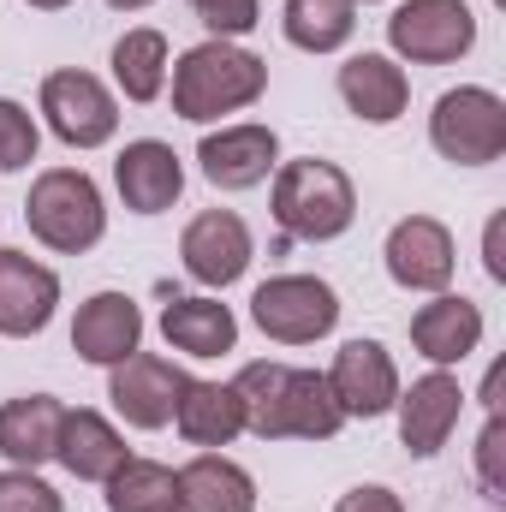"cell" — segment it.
<instances>
[{
  "mask_svg": "<svg viewBox=\"0 0 506 512\" xmlns=\"http://www.w3.org/2000/svg\"><path fill=\"white\" fill-rule=\"evenodd\" d=\"M239 405H245V429L262 441H334L346 429V411L334 405L322 370H292V364H245L239 370Z\"/></svg>",
  "mask_w": 506,
  "mask_h": 512,
  "instance_id": "1",
  "label": "cell"
},
{
  "mask_svg": "<svg viewBox=\"0 0 506 512\" xmlns=\"http://www.w3.org/2000/svg\"><path fill=\"white\" fill-rule=\"evenodd\" d=\"M262 90H268V60L227 42V36L185 48L173 66V114L191 126H209L221 114L251 108V102H262Z\"/></svg>",
  "mask_w": 506,
  "mask_h": 512,
  "instance_id": "2",
  "label": "cell"
},
{
  "mask_svg": "<svg viewBox=\"0 0 506 512\" xmlns=\"http://www.w3.org/2000/svg\"><path fill=\"white\" fill-rule=\"evenodd\" d=\"M274 221L286 239H304V245H328V239L352 233V221H358L352 173L334 161H316V155L280 161L274 167Z\"/></svg>",
  "mask_w": 506,
  "mask_h": 512,
  "instance_id": "3",
  "label": "cell"
},
{
  "mask_svg": "<svg viewBox=\"0 0 506 512\" xmlns=\"http://www.w3.org/2000/svg\"><path fill=\"white\" fill-rule=\"evenodd\" d=\"M24 221L48 251L84 256L108 233V203H102V185L84 167H48V173H36V185L24 197Z\"/></svg>",
  "mask_w": 506,
  "mask_h": 512,
  "instance_id": "4",
  "label": "cell"
},
{
  "mask_svg": "<svg viewBox=\"0 0 506 512\" xmlns=\"http://www.w3.org/2000/svg\"><path fill=\"white\" fill-rule=\"evenodd\" d=\"M251 322L274 346H316L340 328V292L316 274H268L251 292Z\"/></svg>",
  "mask_w": 506,
  "mask_h": 512,
  "instance_id": "5",
  "label": "cell"
},
{
  "mask_svg": "<svg viewBox=\"0 0 506 512\" xmlns=\"http://www.w3.org/2000/svg\"><path fill=\"white\" fill-rule=\"evenodd\" d=\"M429 143L453 167H489L506 155V102L489 84H459L435 102L429 114Z\"/></svg>",
  "mask_w": 506,
  "mask_h": 512,
  "instance_id": "6",
  "label": "cell"
},
{
  "mask_svg": "<svg viewBox=\"0 0 506 512\" xmlns=\"http://www.w3.org/2000/svg\"><path fill=\"white\" fill-rule=\"evenodd\" d=\"M36 108H42L48 131H54L66 149H102V143H114V131H120V102H114V90H108L96 72H78V66L48 72Z\"/></svg>",
  "mask_w": 506,
  "mask_h": 512,
  "instance_id": "7",
  "label": "cell"
},
{
  "mask_svg": "<svg viewBox=\"0 0 506 512\" xmlns=\"http://www.w3.org/2000/svg\"><path fill=\"white\" fill-rule=\"evenodd\" d=\"M387 48L411 66H453L477 48V18L465 0H399L387 18Z\"/></svg>",
  "mask_w": 506,
  "mask_h": 512,
  "instance_id": "8",
  "label": "cell"
},
{
  "mask_svg": "<svg viewBox=\"0 0 506 512\" xmlns=\"http://www.w3.org/2000/svg\"><path fill=\"white\" fill-rule=\"evenodd\" d=\"M387 274H393V286H405V292H447L453 286V268H459V251H453V233H447V221H435V215H405L393 233H387Z\"/></svg>",
  "mask_w": 506,
  "mask_h": 512,
  "instance_id": "9",
  "label": "cell"
},
{
  "mask_svg": "<svg viewBox=\"0 0 506 512\" xmlns=\"http://www.w3.org/2000/svg\"><path fill=\"white\" fill-rule=\"evenodd\" d=\"M459 411H465V387H459L453 370H429V376H417L411 387H399L393 417H399L405 453H411V459H435V453L453 441Z\"/></svg>",
  "mask_w": 506,
  "mask_h": 512,
  "instance_id": "10",
  "label": "cell"
},
{
  "mask_svg": "<svg viewBox=\"0 0 506 512\" xmlns=\"http://www.w3.org/2000/svg\"><path fill=\"white\" fill-rule=\"evenodd\" d=\"M322 376H328L334 405L346 411V423L352 417H387L399 399V364L381 340H346Z\"/></svg>",
  "mask_w": 506,
  "mask_h": 512,
  "instance_id": "11",
  "label": "cell"
},
{
  "mask_svg": "<svg viewBox=\"0 0 506 512\" xmlns=\"http://www.w3.org/2000/svg\"><path fill=\"white\" fill-rule=\"evenodd\" d=\"M179 256H185V274L197 280V286H233V280H245V268H251L256 256V239L251 227H245V215H233V209H203L191 227H185V239H179Z\"/></svg>",
  "mask_w": 506,
  "mask_h": 512,
  "instance_id": "12",
  "label": "cell"
},
{
  "mask_svg": "<svg viewBox=\"0 0 506 512\" xmlns=\"http://www.w3.org/2000/svg\"><path fill=\"white\" fill-rule=\"evenodd\" d=\"M185 382H191V376H185L173 358H161V352H131L126 364L108 370V399H114V411L126 417L131 429H167Z\"/></svg>",
  "mask_w": 506,
  "mask_h": 512,
  "instance_id": "13",
  "label": "cell"
},
{
  "mask_svg": "<svg viewBox=\"0 0 506 512\" xmlns=\"http://www.w3.org/2000/svg\"><path fill=\"white\" fill-rule=\"evenodd\" d=\"M197 167L215 191H256L280 167V137H274V126H256V120L221 126L197 143Z\"/></svg>",
  "mask_w": 506,
  "mask_h": 512,
  "instance_id": "14",
  "label": "cell"
},
{
  "mask_svg": "<svg viewBox=\"0 0 506 512\" xmlns=\"http://www.w3.org/2000/svg\"><path fill=\"white\" fill-rule=\"evenodd\" d=\"M60 310V274L30 251H0V340H36Z\"/></svg>",
  "mask_w": 506,
  "mask_h": 512,
  "instance_id": "15",
  "label": "cell"
},
{
  "mask_svg": "<svg viewBox=\"0 0 506 512\" xmlns=\"http://www.w3.org/2000/svg\"><path fill=\"white\" fill-rule=\"evenodd\" d=\"M137 346H143V310H137L131 292H96V298L78 304V316H72V352L84 364L114 370V364H126Z\"/></svg>",
  "mask_w": 506,
  "mask_h": 512,
  "instance_id": "16",
  "label": "cell"
},
{
  "mask_svg": "<svg viewBox=\"0 0 506 512\" xmlns=\"http://www.w3.org/2000/svg\"><path fill=\"white\" fill-rule=\"evenodd\" d=\"M114 185H120V197H126L131 215H161V209H173L179 191H185V161L173 155V143L137 137V143L120 149V161H114Z\"/></svg>",
  "mask_w": 506,
  "mask_h": 512,
  "instance_id": "17",
  "label": "cell"
},
{
  "mask_svg": "<svg viewBox=\"0 0 506 512\" xmlns=\"http://www.w3.org/2000/svg\"><path fill=\"white\" fill-rule=\"evenodd\" d=\"M411 346L435 364V370H453L465 364L477 346H483V310L459 292H435L417 316H411Z\"/></svg>",
  "mask_w": 506,
  "mask_h": 512,
  "instance_id": "18",
  "label": "cell"
},
{
  "mask_svg": "<svg viewBox=\"0 0 506 512\" xmlns=\"http://www.w3.org/2000/svg\"><path fill=\"white\" fill-rule=\"evenodd\" d=\"M340 102L364 120V126H393L411 108V78L393 54H352L340 66Z\"/></svg>",
  "mask_w": 506,
  "mask_h": 512,
  "instance_id": "19",
  "label": "cell"
},
{
  "mask_svg": "<svg viewBox=\"0 0 506 512\" xmlns=\"http://www.w3.org/2000/svg\"><path fill=\"white\" fill-rule=\"evenodd\" d=\"M60 417H66V405L54 393H18V399H6L0 405V459L18 465V471L48 465L54 447H60Z\"/></svg>",
  "mask_w": 506,
  "mask_h": 512,
  "instance_id": "20",
  "label": "cell"
},
{
  "mask_svg": "<svg viewBox=\"0 0 506 512\" xmlns=\"http://www.w3.org/2000/svg\"><path fill=\"white\" fill-rule=\"evenodd\" d=\"M54 459H60L78 483H108V477L131 459V447L102 411L78 405V411L60 417V447H54Z\"/></svg>",
  "mask_w": 506,
  "mask_h": 512,
  "instance_id": "21",
  "label": "cell"
},
{
  "mask_svg": "<svg viewBox=\"0 0 506 512\" xmlns=\"http://www.w3.org/2000/svg\"><path fill=\"white\" fill-rule=\"evenodd\" d=\"M173 429L203 447V453H221L245 435V405L233 382H185L179 387V405H173Z\"/></svg>",
  "mask_w": 506,
  "mask_h": 512,
  "instance_id": "22",
  "label": "cell"
},
{
  "mask_svg": "<svg viewBox=\"0 0 506 512\" xmlns=\"http://www.w3.org/2000/svg\"><path fill=\"white\" fill-rule=\"evenodd\" d=\"M161 340L185 358H221V352L239 346V316L221 298H167Z\"/></svg>",
  "mask_w": 506,
  "mask_h": 512,
  "instance_id": "23",
  "label": "cell"
},
{
  "mask_svg": "<svg viewBox=\"0 0 506 512\" xmlns=\"http://www.w3.org/2000/svg\"><path fill=\"white\" fill-rule=\"evenodd\" d=\"M179 512H256L251 471L227 453H197L179 465Z\"/></svg>",
  "mask_w": 506,
  "mask_h": 512,
  "instance_id": "24",
  "label": "cell"
},
{
  "mask_svg": "<svg viewBox=\"0 0 506 512\" xmlns=\"http://www.w3.org/2000/svg\"><path fill=\"white\" fill-rule=\"evenodd\" d=\"M280 30H286V42L304 48V54H334V48L352 42L358 6H352V0H286V6H280Z\"/></svg>",
  "mask_w": 506,
  "mask_h": 512,
  "instance_id": "25",
  "label": "cell"
},
{
  "mask_svg": "<svg viewBox=\"0 0 506 512\" xmlns=\"http://www.w3.org/2000/svg\"><path fill=\"white\" fill-rule=\"evenodd\" d=\"M167 36L161 30H126L114 42V84L126 90V102H155L167 90Z\"/></svg>",
  "mask_w": 506,
  "mask_h": 512,
  "instance_id": "26",
  "label": "cell"
},
{
  "mask_svg": "<svg viewBox=\"0 0 506 512\" xmlns=\"http://www.w3.org/2000/svg\"><path fill=\"white\" fill-rule=\"evenodd\" d=\"M102 489L108 512H179V471L155 459H126Z\"/></svg>",
  "mask_w": 506,
  "mask_h": 512,
  "instance_id": "27",
  "label": "cell"
},
{
  "mask_svg": "<svg viewBox=\"0 0 506 512\" xmlns=\"http://www.w3.org/2000/svg\"><path fill=\"white\" fill-rule=\"evenodd\" d=\"M36 149H42L36 114H30L24 102L0 96V173H24V167L36 161Z\"/></svg>",
  "mask_w": 506,
  "mask_h": 512,
  "instance_id": "28",
  "label": "cell"
},
{
  "mask_svg": "<svg viewBox=\"0 0 506 512\" xmlns=\"http://www.w3.org/2000/svg\"><path fill=\"white\" fill-rule=\"evenodd\" d=\"M0 512H66V501L36 471H18L12 465V471H0Z\"/></svg>",
  "mask_w": 506,
  "mask_h": 512,
  "instance_id": "29",
  "label": "cell"
},
{
  "mask_svg": "<svg viewBox=\"0 0 506 512\" xmlns=\"http://www.w3.org/2000/svg\"><path fill=\"white\" fill-rule=\"evenodd\" d=\"M191 12L209 24V36H245L262 24V0H191Z\"/></svg>",
  "mask_w": 506,
  "mask_h": 512,
  "instance_id": "30",
  "label": "cell"
},
{
  "mask_svg": "<svg viewBox=\"0 0 506 512\" xmlns=\"http://www.w3.org/2000/svg\"><path fill=\"white\" fill-rule=\"evenodd\" d=\"M477 477H483V489L495 501L506 495V423H501V411H489V423L477 435Z\"/></svg>",
  "mask_w": 506,
  "mask_h": 512,
  "instance_id": "31",
  "label": "cell"
},
{
  "mask_svg": "<svg viewBox=\"0 0 506 512\" xmlns=\"http://www.w3.org/2000/svg\"><path fill=\"white\" fill-rule=\"evenodd\" d=\"M334 512H405V501L387 489V483H358V489H346Z\"/></svg>",
  "mask_w": 506,
  "mask_h": 512,
  "instance_id": "32",
  "label": "cell"
},
{
  "mask_svg": "<svg viewBox=\"0 0 506 512\" xmlns=\"http://www.w3.org/2000/svg\"><path fill=\"white\" fill-rule=\"evenodd\" d=\"M483 251H489V274L506 280V262H501V221H489V239H483Z\"/></svg>",
  "mask_w": 506,
  "mask_h": 512,
  "instance_id": "33",
  "label": "cell"
},
{
  "mask_svg": "<svg viewBox=\"0 0 506 512\" xmlns=\"http://www.w3.org/2000/svg\"><path fill=\"white\" fill-rule=\"evenodd\" d=\"M24 6H36V12H60V6H72V0H24Z\"/></svg>",
  "mask_w": 506,
  "mask_h": 512,
  "instance_id": "34",
  "label": "cell"
},
{
  "mask_svg": "<svg viewBox=\"0 0 506 512\" xmlns=\"http://www.w3.org/2000/svg\"><path fill=\"white\" fill-rule=\"evenodd\" d=\"M108 6H114V12H143L149 0H108Z\"/></svg>",
  "mask_w": 506,
  "mask_h": 512,
  "instance_id": "35",
  "label": "cell"
},
{
  "mask_svg": "<svg viewBox=\"0 0 506 512\" xmlns=\"http://www.w3.org/2000/svg\"><path fill=\"white\" fill-rule=\"evenodd\" d=\"M352 6H370V0H352Z\"/></svg>",
  "mask_w": 506,
  "mask_h": 512,
  "instance_id": "36",
  "label": "cell"
}]
</instances>
